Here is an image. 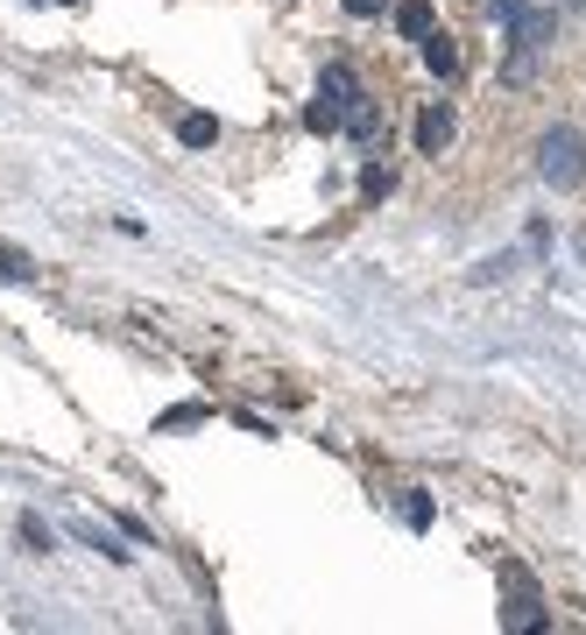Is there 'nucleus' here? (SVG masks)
Here are the masks:
<instances>
[{
  "mask_svg": "<svg viewBox=\"0 0 586 635\" xmlns=\"http://www.w3.org/2000/svg\"><path fill=\"white\" fill-rule=\"evenodd\" d=\"M319 99H333V106H339L347 134H360V142H374V134H382V106H374L368 93H360V79H354L347 64H325V79H319Z\"/></svg>",
  "mask_w": 586,
  "mask_h": 635,
  "instance_id": "obj_1",
  "label": "nucleus"
},
{
  "mask_svg": "<svg viewBox=\"0 0 586 635\" xmlns=\"http://www.w3.org/2000/svg\"><path fill=\"white\" fill-rule=\"evenodd\" d=\"M537 177L559 184V191H579L586 184V142H579V128H551L545 142H537Z\"/></svg>",
  "mask_w": 586,
  "mask_h": 635,
  "instance_id": "obj_2",
  "label": "nucleus"
},
{
  "mask_svg": "<svg viewBox=\"0 0 586 635\" xmlns=\"http://www.w3.org/2000/svg\"><path fill=\"white\" fill-rule=\"evenodd\" d=\"M545 36H551V14H530V8H523L516 22H509V64H502L509 85H523V79L537 71V50H545Z\"/></svg>",
  "mask_w": 586,
  "mask_h": 635,
  "instance_id": "obj_3",
  "label": "nucleus"
},
{
  "mask_svg": "<svg viewBox=\"0 0 586 635\" xmlns=\"http://www.w3.org/2000/svg\"><path fill=\"white\" fill-rule=\"evenodd\" d=\"M502 579H509V608H502V628H523V635H537L545 628V600H537V579L523 565H502Z\"/></svg>",
  "mask_w": 586,
  "mask_h": 635,
  "instance_id": "obj_4",
  "label": "nucleus"
},
{
  "mask_svg": "<svg viewBox=\"0 0 586 635\" xmlns=\"http://www.w3.org/2000/svg\"><path fill=\"white\" fill-rule=\"evenodd\" d=\"M453 134H459V120H453V106H445V99H431L424 113H417V148H424V156H445Z\"/></svg>",
  "mask_w": 586,
  "mask_h": 635,
  "instance_id": "obj_5",
  "label": "nucleus"
},
{
  "mask_svg": "<svg viewBox=\"0 0 586 635\" xmlns=\"http://www.w3.org/2000/svg\"><path fill=\"white\" fill-rule=\"evenodd\" d=\"M431 28H439V14H431V0H403V8H396V36H403V43H424Z\"/></svg>",
  "mask_w": 586,
  "mask_h": 635,
  "instance_id": "obj_6",
  "label": "nucleus"
},
{
  "mask_svg": "<svg viewBox=\"0 0 586 635\" xmlns=\"http://www.w3.org/2000/svg\"><path fill=\"white\" fill-rule=\"evenodd\" d=\"M424 64L439 71V79H459V43H453V36H439V28H431V36H424Z\"/></svg>",
  "mask_w": 586,
  "mask_h": 635,
  "instance_id": "obj_7",
  "label": "nucleus"
},
{
  "mask_svg": "<svg viewBox=\"0 0 586 635\" xmlns=\"http://www.w3.org/2000/svg\"><path fill=\"white\" fill-rule=\"evenodd\" d=\"M177 142H184V148H213L219 142V120L213 113H184V120H177Z\"/></svg>",
  "mask_w": 586,
  "mask_h": 635,
  "instance_id": "obj_8",
  "label": "nucleus"
},
{
  "mask_svg": "<svg viewBox=\"0 0 586 635\" xmlns=\"http://www.w3.org/2000/svg\"><path fill=\"white\" fill-rule=\"evenodd\" d=\"M388 191H396V177H388L382 163H368V170H360V205H382Z\"/></svg>",
  "mask_w": 586,
  "mask_h": 635,
  "instance_id": "obj_9",
  "label": "nucleus"
},
{
  "mask_svg": "<svg viewBox=\"0 0 586 635\" xmlns=\"http://www.w3.org/2000/svg\"><path fill=\"white\" fill-rule=\"evenodd\" d=\"M304 128H311V134H347V120H339L333 99H319V106H304Z\"/></svg>",
  "mask_w": 586,
  "mask_h": 635,
  "instance_id": "obj_10",
  "label": "nucleus"
},
{
  "mask_svg": "<svg viewBox=\"0 0 586 635\" xmlns=\"http://www.w3.org/2000/svg\"><path fill=\"white\" fill-rule=\"evenodd\" d=\"M0 276H8V283H36V262H28L22 248H0Z\"/></svg>",
  "mask_w": 586,
  "mask_h": 635,
  "instance_id": "obj_11",
  "label": "nucleus"
},
{
  "mask_svg": "<svg viewBox=\"0 0 586 635\" xmlns=\"http://www.w3.org/2000/svg\"><path fill=\"white\" fill-rule=\"evenodd\" d=\"M431 516H439V508H431V494H403V523H410V529H431Z\"/></svg>",
  "mask_w": 586,
  "mask_h": 635,
  "instance_id": "obj_12",
  "label": "nucleus"
},
{
  "mask_svg": "<svg viewBox=\"0 0 586 635\" xmlns=\"http://www.w3.org/2000/svg\"><path fill=\"white\" fill-rule=\"evenodd\" d=\"M213 410L205 403H184V410H163V431H191V423H205Z\"/></svg>",
  "mask_w": 586,
  "mask_h": 635,
  "instance_id": "obj_13",
  "label": "nucleus"
},
{
  "mask_svg": "<svg viewBox=\"0 0 586 635\" xmlns=\"http://www.w3.org/2000/svg\"><path fill=\"white\" fill-rule=\"evenodd\" d=\"M79 537H85V543H99V551H107L113 565H128V558H134V551H120V543L107 537V529H93V523H79Z\"/></svg>",
  "mask_w": 586,
  "mask_h": 635,
  "instance_id": "obj_14",
  "label": "nucleus"
},
{
  "mask_svg": "<svg viewBox=\"0 0 586 635\" xmlns=\"http://www.w3.org/2000/svg\"><path fill=\"white\" fill-rule=\"evenodd\" d=\"M22 543H28V551H57V537L43 529V516H22Z\"/></svg>",
  "mask_w": 586,
  "mask_h": 635,
  "instance_id": "obj_15",
  "label": "nucleus"
},
{
  "mask_svg": "<svg viewBox=\"0 0 586 635\" xmlns=\"http://www.w3.org/2000/svg\"><path fill=\"white\" fill-rule=\"evenodd\" d=\"M382 8H388V0H347V14H354V22H374Z\"/></svg>",
  "mask_w": 586,
  "mask_h": 635,
  "instance_id": "obj_16",
  "label": "nucleus"
},
{
  "mask_svg": "<svg viewBox=\"0 0 586 635\" xmlns=\"http://www.w3.org/2000/svg\"><path fill=\"white\" fill-rule=\"evenodd\" d=\"M488 14H502V22H516V14H523V0H488Z\"/></svg>",
  "mask_w": 586,
  "mask_h": 635,
  "instance_id": "obj_17",
  "label": "nucleus"
},
{
  "mask_svg": "<svg viewBox=\"0 0 586 635\" xmlns=\"http://www.w3.org/2000/svg\"><path fill=\"white\" fill-rule=\"evenodd\" d=\"M565 8H586V0H565Z\"/></svg>",
  "mask_w": 586,
  "mask_h": 635,
  "instance_id": "obj_18",
  "label": "nucleus"
},
{
  "mask_svg": "<svg viewBox=\"0 0 586 635\" xmlns=\"http://www.w3.org/2000/svg\"><path fill=\"white\" fill-rule=\"evenodd\" d=\"M64 8H79V0H64Z\"/></svg>",
  "mask_w": 586,
  "mask_h": 635,
  "instance_id": "obj_19",
  "label": "nucleus"
}]
</instances>
